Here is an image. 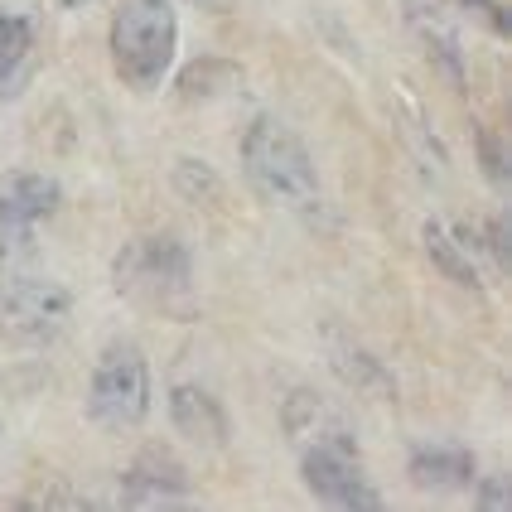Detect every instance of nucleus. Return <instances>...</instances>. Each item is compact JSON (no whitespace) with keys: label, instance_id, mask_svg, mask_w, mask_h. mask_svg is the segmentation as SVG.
Returning <instances> with one entry per match:
<instances>
[{"label":"nucleus","instance_id":"obj_1","mask_svg":"<svg viewBox=\"0 0 512 512\" xmlns=\"http://www.w3.org/2000/svg\"><path fill=\"white\" fill-rule=\"evenodd\" d=\"M242 174L261 203H276L285 213L319 208V174L310 150L276 116H256L252 131L242 136Z\"/></svg>","mask_w":512,"mask_h":512},{"label":"nucleus","instance_id":"obj_2","mask_svg":"<svg viewBox=\"0 0 512 512\" xmlns=\"http://www.w3.org/2000/svg\"><path fill=\"white\" fill-rule=\"evenodd\" d=\"M179 49V20L170 0H121L112 20V63L121 83L155 92Z\"/></svg>","mask_w":512,"mask_h":512},{"label":"nucleus","instance_id":"obj_3","mask_svg":"<svg viewBox=\"0 0 512 512\" xmlns=\"http://www.w3.org/2000/svg\"><path fill=\"white\" fill-rule=\"evenodd\" d=\"M116 295H126L141 310H179L189 300V281H194V261L179 237H136L126 242L112 266Z\"/></svg>","mask_w":512,"mask_h":512},{"label":"nucleus","instance_id":"obj_4","mask_svg":"<svg viewBox=\"0 0 512 512\" xmlns=\"http://www.w3.org/2000/svg\"><path fill=\"white\" fill-rule=\"evenodd\" d=\"M87 416L102 430H136L150 416V368L136 343H107L92 382H87Z\"/></svg>","mask_w":512,"mask_h":512},{"label":"nucleus","instance_id":"obj_5","mask_svg":"<svg viewBox=\"0 0 512 512\" xmlns=\"http://www.w3.org/2000/svg\"><path fill=\"white\" fill-rule=\"evenodd\" d=\"M73 295L58 281H15L0 290V343L44 348L68 329Z\"/></svg>","mask_w":512,"mask_h":512},{"label":"nucleus","instance_id":"obj_6","mask_svg":"<svg viewBox=\"0 0 512 512\" xmlns=\"http://www.w3.org/2000/svg\"><path fill=\"white\" fill-rule=\"evenodd\" d=\"M300 469L314 498H324L329 508H382V493L368 484V469L358 459L353 440H329V445H305Z\"/></svg>","mask_w":512,"mask_h":512},{"label":"nucleus","instance_id":"obj_7","mask_svg":"<svg viewBox=\"0 0 512 512\" xmlns=\"http://www.w3.org/2000/svg\"><path fill=\"white\" fill-rule=\"evenodd\" d=\"M58 208V184L44 174H15L0 189V261H20L34 247L39 223Z\"/></svg>","mask_w":512,"mask_h":512},{"label":"nucleus","instance_id":"obj_8","mask_svg":"<svg viewBox=\"0 0 512 512\" xmlns=\"http://www.w3.org/2000/svg\"><path fill=\"white\" fill-rule=\"evenodd\" d=\"M406 25L411 34L430 49V58L440 63V73L450 78L455 87H464V49H459V15L450 0H406Z\"/></svg>","mask_w":512,"mask_h":512},{"label":"nucleus","instance_id":"obj_9","mask_svg":"<svg viewBox=\"0 0 512 512\" xmlns=\"http://www.w3.org/2000/svg\"><path fill=\"white\" fill-rule=\"evenodd\" d=\"M184 498H189L184 469L160 450H145L121 474V503H131V508H170V503H184Z\"/></svg>","mask_w":512,"mask_h":512},{"label":"nucleus","instance_id":"obj_10","mask_svg":"<svg viewBox=\"0 0 512 512\" xmlns=\"http://www.w3.org/2000/svg\"><path fill=\"white\" fill-rule=\"evenodd\" d=\"M170 416H174V430H179L184 440H194L203 450H223V440H228V411H223V401L213 397V392H203L194 382L174 387Z\"/></svg>","mask_w":512,"mask_h":512},{"label":"nucleus","instance_id":"obj_11","mask_svg":"<svg viewBox=\"0 0 512 512\" xmlns=\"http://www.w3.org/2000/svg\"><path fill=\"white\" fill-rule=\"evenodd\" d=\"M474 455L464 445H416L411 450V484L416 488H469L474 479Z\"/></svg>","mask_w":512,"mask_h":512},{"label":"nucleus","instance_id":"obj_12","mask_svg":"<svg viewBox=\"0 0 512 512\" xmlns=\"http://www.w3.org/2000/svg\"><path fill=\"white\" fill-rule=\"evenodd\" d=\"M421 237H426V256L440 266V276H450V281L464 285V290H484V276H479V266H474V256H469L464 228H450V223L430 218Z\"/></svg>","mask_w":512,"mask_h":512},{"label":"nucleus","instance_id":"obj_13","mask_svg":"<svg viewBox=\"0 0 512 512\" xmlns=\"http://www.w3.org/2000/svg\"><path fill=\"white\" fill-rule=\"evenodd\" d=\"M285 435L305 450V445H329V440H353L348 426L329 411V401L310 397V392H295L285 401Z\"/></svg>","mask_w":512,"mask_h":512},{"label":"nucleus","instance_id":"obj_14","mask_svg":"<svg viewBox=\"0 0 512 512\" xmlns=\"http://www.w3.org/2000/svg\"><path fill=\"white\" fill-rule=\"evenodd\" d=\"M34 49V25L25 15H0V87H10Z\"/></svg>","mask_w":512,"mask_h":512},{"label":"nucleus","instance_id":"obj_15","mask_svg":"<svg viewBox=\"0 0 512 512\" xmlns=\"http://www.w3.org/2000/svg\"><path fill=\"white\" fill-rule=\"evenodd\" d=\"M474 141H479V160H484V174L493 179V189H508V155H503L498 136L488 126H474Z\"/></svg>","mask_w":512,"mask_h":512},{"label":"nucleus","instance_id":"obj_16","mask_svg":"<svg viewBox=\"0 0 512 512\" xmlns=\"http://www.w3.org/2000/svg\"><path fill=\"white\" fill-rule=\"evenodd\" d=\"M459 5H464V10H474V15H484L493 34H508V15H503V5H498V0H459Z\"/></svg>","mask_w":512,"mask_h":512},{"label":"nucleus","instance_id":"obj_17","mask_svg":"<svg viewBox=\"0 0 512 512\" xmlns=\"http://www.w3.org/2000/svg\"><path fill=\"white\" fill-rule=\"evenodd\" d=\"M484 508H508V479H488Z\"/></svg>","mask_w":512,"mask_h":512},{"label":"nucleus","instance_id":"obj_18","mask_svg":"<svg viewBox=\"0 0 512 512\" xmlns=\"http://www.w3.org/2000/svg\"><path fill=\"white\" fill-rule=\"evenodd\" d=\"M194 5H208V10H218V5H228V0H194Z\"/></svg>","mask_w":512,"mask_h":512},{"label":"nucleus","instance_id":"obj_19","mask_svg":"<svg viewBox=\"0 0 512 512\" xmlns=\"http://www.w3.org/2000/svg\"><path fill=\"white\" fill-rule=\"evenodd\" d=\"M63 5H68V10H78V5H92V0H63Z\"/></svg>","mask_w":512,"mask_h":512}]
</instances>
